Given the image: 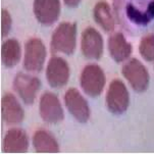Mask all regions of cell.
Segmentation results:
<instances>
[{"label": "cell", "instance_id": "obj_1", "mask_svg": "<svg viewBox=\"0 0 154 154\" xmlns=\"http://www.w3.org/2000/svg\"><path fill=\"white\" fill-rule=\"evenodd\" d=\"M116 17L130 34L144 32L154 23V0H116Z\"/></svg>", "mask_w": 154, "mask_h": 154}, {"label": "cell", "instance_id": "obj_2", "mask_svg": "<svg viewBox=\"0 0 154 154\" xmlns=\"http://www.w3.org/2000/svg\"><path fill=\"white\" fill-rule=\"evenodd\" d=\"M77 46V25L75 23H60L51 36L50 49L52 53L72 55Z\"/></svg>", "mask_w": 154, "mask_h": 154}, {"label": "cell", "instance_id": "obj_3", "mask_svg": "<svg viewBox=\"0 0 154 154\" xmlns=\"http://www.w3.org/2000/svg\"><path fill=\"white\" fill-rule=\"evenodd\" d=\"M106 84V77L98 64H87L80 77V85L86 95L95 98L103 92Z\"/></svg>", "mask_w": 154, "mask_h": 154}, {"label": "cell", "instance_id": "obj_4", "mask_svg": "<svg viewBox=\"0 0 154 154\" xmlns=\"http://www.w3.org/2000/svg\"><path fill=\"white\" fill-rule=\"evenodd\" d=\"M47 57V49L39 38H31L25 44L23 66L29 72H39L43 69Z\"/></svg>", "mask_w": 154, "mask_h": 154}, {"label": "cell", "instance_id": "obj_5", "mask_svg": "<svg viewBox=\"0 0 154 154\" xmlns=\"http://www.w3.org/2000/svg\"><path fill=\"white\" fill-rule=\"evenodd\" d=\"M122 74L130 86L138 93L145 92L150 82V75L146 66L139 59L132 58L122 66Z\"/></svg>", "mask_w": 154, "mask_h": 154}, {"label": "cell", "instance_id": "obj_6", "mask_svg": "<svg viewBox=\"0 0 154 154\" xmlns=\"http://www.w3.org/2000/svg\"><path fill=\"white\" fill-rule=\"evenodd\" d=\"M105 102L107 109L112 114H122L130 105V93L127 86L121 80L111 81L106 93Z\"/></svg>", "mask_w": 154, "mask_h": 154}, {"label": "cell", "instance_id": "obj_7", "mask_svg": "<svg viewBox=\"0 0 154 154\" xmlns=\"http://www.w3.org/2000/svg\"><path fill=\"white\" fill-rule=\"evenodd\" d=\"M40 88L41 81L35 75L17 72L14 79V89L27 105H32L35 102Z\"/></svg>", "mask_w": 154, "mask_h": 154}, {"label": "cell", "instance_id": "obj_8", "mask_svg": "<svg viewBox=\"0 0 154 154\" xmlns=\"http://www.w3.org/2000/svg\"><path fill=\"white\" fill-rule=\"evenodd\" d=\"M41 119L49 125H56L64 119V111L58 97L52 92L42 94L39 102Z\"/></svg>", "mask_w": 154, "mask_h": 154}, {"label": "cell", "instance_id": "obj_9", "mask_svg": "<svg viewBox=\"0 0 154 154\" xmlns=\"http://www.w3.org/2000/svg\"><path fill=\"white\" fill-rule=\"evenodd\" d=\"M70 69L66 59L60 56H52L46 66V80L54 89L64 87L69 80Z\"/></svg>", "mask_w": 154, "mask_h": 154}, {"label": "cell", "instance_id": "obj_10", "mask_svg": "<svg viewBox=\"0 0 154 154\" xmlns=\"http://www.w3.org/2000/svg\"><path fill=\"white\" fill-rule=\"evenodd\" d=\"M81 51L88 59L98 60L103 55V37L96 29L89 27L85 29L81 38Z\"/></svg>", "mask_w": 154, "mask_h": 154}, {"label": "cell", "instance_id": "obj_11", "mask_svg": "<svg viewBox=\"0 0 154 154\" xmlns=\"http://www.w3.org/2000/svg\"><path fill=\"white\" fill-rule=\"evenodd\" d=\"M64 104L69 113L81 124H85L90 119V107L87 100L75 88H70L64 94Z\"/></svg>", "mask_w": 154, "mask_h": 154}, {"label": "cell", "instance_id": "obj_12", "mask_svg": "<svg viewBox=\"0 0 154 154\" xmlns=\"http://www.w3.org/2000/svg\"><path fill=\"white\" fill-rule=\"evenodd\" d=\"M60 11V0H34V15L42 26H52L55 23Z\"/></svg>", "mask_w": 154, "mask_h": 154}, {"label": "cell", "instance_id": "obj_13", "mask_svg": "<svg viewBox=\"0 0 154 154\" xmlns=\"http://www.w3.org/2000/svg\"><path fill=\"white\" fill-rule=\"evenodd\" d=\"M1 117L8 126H15L23 122L25 111L17 97L11 93H6L1 99Z\"/></svg>", "mask_w": 154, "mask_h": 154}, {"label": "cell", "instance_id": "obj_14", "mask_svg": "<svg viewBox=\"0 0 154 154\" xmlns=\"http://www.w3.org/2000/svg\"><path fill=\"white\" fill-rule=\"evenodd\" d=\"M107 46L111 58L119 63L128 60L133 52L132 44L121 32L113 33L110 35V37L108 38Z\"/></svg>", "mask_w": 154, "mask_h": 154}, {"label": "cell", "instance_id": "obj_15", "mask_svg": "<svg viewBox=\"0 0 154 154\" xmlns=\"http://www.w3.org/2000/svg\"><path fill=\"white\" fill-rule=\"evenodd\" d=\"M30 141L23 130L14 128L7 131L3 139V151L6 153H25L29 149Z\"/></svg>", "mask_w": 154, "mask_h": 154}, {"label": "cell", "instance_id": "obj_16", "mask_svg": "<svg viewBox=\"0 0 154 154\" xmlns=\"http://www.w3.org/2000/svg\"><path fill=\"white\" fill-rule=\"evenodd\" d=\"M33 147L38 153H57L59 145L55 137L44 129H39L33 136Z\"/></svg>", "mask_w": 154, "mask_h": 154}, {"label": "cell", "instance_id": "obj_17", "mask_svg": "<svg viewBox=\"0 0 154 154\" xmlns=\"http://www.w3.org/2000/svg\"><path fill=\"white\" fill-rule=\"evenodd\" d=\"M22 58V46L17 39L5 40L1 45V61L6 69H12Z\"/></svg>", "mask_w": 154, "mask_h": 154}, {"label": "cell", "instance_id": "obj_18", "mask_svg": "<svg viewBox=\"0 0 154 154\" xmlns=\"http://www.w3.org/2000/svg\"><path fill=\"white\" fill-rule=\"evenodd\" d=\"M93 17L96 23L100 26L103 31L110 33L114 30L116 22L111 7L107 2L99 1L98 3H96L93 10Z\"/></svg>", "mask_w": 154, "mask_h": 154}, {"label": "cell", "instance_id": "obj_19", "mask_svg": "<svg viewBox=\"0 0 154 154\" xmlns=\"http://www.w3.org/2000/svg\"><path fill=\"white\" fill-rule=\"evenodd\" d=\"M139 52L146 61H154V34H147L141 39Z\"/></svg>", "mask_w": 154, "mask_h": 154}, {"label": "cell", "instance_id": "obj_20", "mask_svg": "<svg viewBox=\"0 0 154 154\" xmlns=\"http://www.w3.org/2000/svg\"><path fill=\"white\" fill-rule=\"evenodd\" d=\"M12 27V17L6 9L1 10V36L6 37Z\"/></svg>", "mask_w": 154, "mask_h": 154}, {"label": "cell", "instance_id": "obj_21", "mask_svg": "<svg viewBox=\"0 0 154 154\" xmlns=\"http://www.w3.org/2000/svg\"><path fill=\"white\" fill-rule=\"evenodd\" d=\"M81 1H82V0H63L64 4H66L67 7H70V8L77 7L78 5L81 3Z\"/></svg>", "mask_w": 154, "mask_h": 154}]
</instances>
